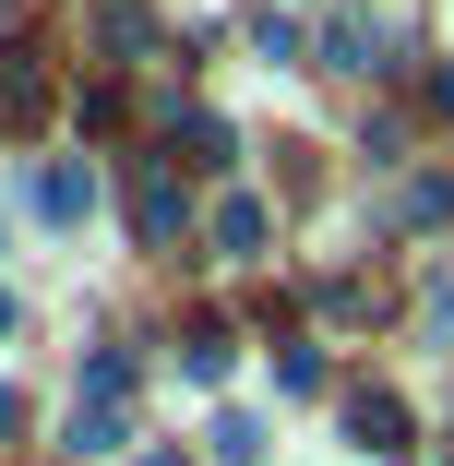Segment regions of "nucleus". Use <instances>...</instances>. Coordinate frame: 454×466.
<instances>
[{"instance_id": "obj_1", "label": "nucleus", "mask_w": 454, "mask_h": 466, "mask_svg": "<svg viewBox=\"0 0 454 466\" xmlns=\"http://www.w3.org/2000/svg\"><path fill=\"white\" fill-rule=\"evenodd\" d=\"M36 108H48V72H36V48H0V120L25 132Z\"/></svg>"}, {"instance_id": "obj_2", "label": "nucleus", "mask_w": 454, "mask_h": 466, "mask_svg": "<svg viewBox=\"0 0 454 466\" xmlns=\"http://www.w3.org/2000/svg\"><path fill=\"white\" fill-rule=\"evenodd\" d=\"M84 204H96V192H84V167H36V216H60V228H72Z\"/></svg>"}]
</instances>
